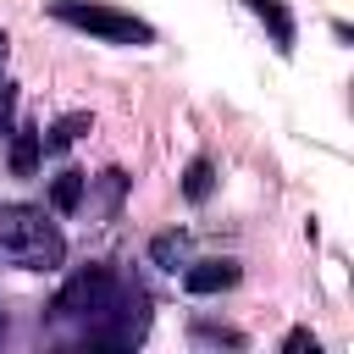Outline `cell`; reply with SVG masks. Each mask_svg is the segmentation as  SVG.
I'll use <instances>...</instances> for the list:
<instances>
[{"label": "cell", "instance_id": "6da1fadb", "mask_svg": "<svg viewBox=\"0 0 354 354\" xmlns=\"http://www.w3.org/2000/svg\"><path fill=\"white\" fill-rule=\"evenodd\" d=\"M0 254L22 271H55L66 260V232L39 205H0Z\"/></svg>", "mask_w": 354, "mask_h": 354}, {"label": "cell", "instance_id": "7a4b0ae2", "mask_svg": "<svg viewBox=\"0 0 354 354\" xmlns=\"http://www.w3.org/2000/svg\"><path fill=\"white\" fill-rule=\"evenodd\" d=\"M122 293H127V277H122V271H111V266H83L77 277L61 282V293L50 299V315H55V321H83V326H94Z\"/></svg>", "mask_w": 354, "mask_h": 354}, {"label": "cell", "instance_id": "3957f363", "mask_svg": "<svg viewBox=\"0 0 354 354\" xmlns=\"http://www.w3.org/2000/svg\"><path fill=\"white\" fill-rule=\"evenodd\" d=\"M50 17L77 28V33H94L105 44H155V28L122 6H105V0H50Z\"/></svg>", "mask_w": 354, "mask_h": 354}, {"label": "cell", "instance_id": "277c9868", "mask_svg": "<svg viewBox=\"0 0 354 354\" xmlns=\"http://www.w3.org/2000/svg\"><path fill=\"white\" fill-rule=\"evenodd\" d=\"M238 277H243L238 260H194V266L183 271V288H188L194 299H205V293H227Z\"/></svg>", "mask_w": 354, "mask_h": 354}, {"label": "cell", "instance_id": "5b68a950", "mask_svg": "<svg viewBox=\"0 0 354 354\" xmlns=\"http://www.w3.org/2000/svg\"><path fill=\"white\" fill-rule=\"evenodd\" d=\"M266 28H271V44L282 50V55H293V11L282 6V0H243Z\"/></svg>", "mask_w": 354, "mask_h": 354}, {"label": "cell", "instance_id": "8992f818", "mask_svg": "<svg viewBox=\"0 0 354 354\" xmlns=\"http://www.w3.org/2000/svg\"><path fill=\"white\" fill-rule=\"evenodd\" d=\"M39 155H44L39 127H11V171L17 177H33L39 171Z\"/></svg>", "mask_w": 354, "mask_h": 354}, {"label": "cell", "instance_id": "52a82bcc", "mask_svg": "<svg viewBox=\"0 0 354 354\" xmlns=\"http://www.w3.org/2000/svg\"><path fill=\"white\" fill-rule=\"evenodd\" d=\"M83 188H88L83 171H55V183H50V205H55L61 216H72V210L83 205Z\"/></svg>", "mask_w": 354, "mask_h": 354}, {"label": "cell", "instance_id": "ba28073f", "mask_svg": "<svg viewBox=\"0 0 354 354\" xmlns=\"http://www.w3.org/2000/svg\"><path fill=\"white\" fill-rule=\"evenodd\" d=\"M210 188H216V166H210L205 155H194V160H188V171H183V194H188L194 205H205V199H210Z\"/></svg>", "mask_w": 354, "mask_h": 354}, {"label": "cell", "instance_id": "9c48e42d", "mask_svg": "<svg viewBox=\"0 0 354 354\" xmlns=\"http://www.w3.org/2000/svg\"><path fill=\"white\" fill-rule=\"evenodd\" d=\"M94 122H88V111H72V116H61L50 133H39L44 138V149H66V144H77V133H88Z\"/></svg>", "mask_w": 354, "mask_h": 354}, {"label": "cell", "instance_id": "30bf717a", "mask_svg": "<svg viewBox=\"0 0 354 354\" xmlns=\"http://www.w3.org/2000/svg\"><path fill=\"white\" fill-rule=\"evenodd\" d=\"M183 249H188L183 232H160V238L149 243V260H155L160 271H177V266H183Z\"/></svg>", "mask_w": 354, "mask_h": 354}, {"label": "cell", "instance_id": "8fae6325", "mask_svg": "<svg viewBox=\"0 0 354 354\" xmlns=\"http://www.w3.org/2000/svg\"><path fill=\"white\" fill-rule=\"evenodd\" d=\"M194 343H227V348H243L249 337L238 326H210V321H194Z\"/></svg>", "mask_w": 354, "mask_h": 354}, {"label": "cell", "instance_id": "7c38bea8", "mask_svg": "<svg viewBox=\"0 0 354 354\" xmlns=\"http://www.w3.org/2000/svg\"><path fill=\"white\" fill-rule=\"evenodd\" d=\"M122 188H127V171H116V166H111V171H100V205H105V210H116Z\"/></svg>", "mask_w": 354, "mask_h": 354}, {"label": "cell", "instance_id": "4fadbf2b", "mask_svg": "<svg viewBox=\"0 0 354 354\" xmlns=\"http://www.w3.org/2000/svg\"><path fill=\"white\" fill-rule=\"evenodd\" d=\"M11 111H17V88H11L6 77H0V138L11 133Z\"/></svg>", "mask_w": 354, "mask_h": 354}, {"label": "cell", "instance_id": "5bb4252c", "mask_svg": "<svg viewBox=\"0 0 354 354\" xmlns=\"http://www.w3.org/2000/svg\"><path fill=\"white\" fill-rule=\"evenodd\" d=\"M282 348H288V354H299V348H310V354H315V337L299 326V332H288V337H282Z\"/></svg>", "mask_w": 354, "mask_h": 354}, {"label": "cell", "instance_id": "9a60e30c", "mask_svg": "<svg viewBox=\"0 0 354 354\" xmlns=\"http://www.w3.org/2000/svg\"><path fill=\"white\" fill-rule=\"evenodd\" d=\"M0 66H6V33H0Z\"/></svg>", "mask_w": 354, "mask_h": 354}]
</instances>
